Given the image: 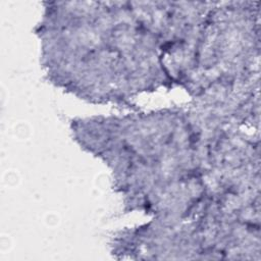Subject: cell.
Returning <instances> with one entry per match:
<instances>
[{
    "mask_svg": "<svg viewBox=\"0 0 261 261\" xmlns=\"http://www.w3.org/2000/svg\"><path fill=\"white\" fill-rule=\"evenodd\" d=\"M37 27L49 79L83 99L125 102L168 85L140 2L51 1Z\"/></svg>",
    "mask_w": 261,
    "mask_h": 261,
    "instance_id": "1",
    "label": "cell"
},
{
    "mask_svg": "<svg viewBox=\"0 0 261 261\" xmlns=\"http://www.w3.org/2000/svg\"><path fill=\"white\" fill-rule=\"evenodd\" d=\"M81 146L102 158L126 204L159 219L193 215L209 194V144L197 113L161 110L72 121Z\"/></svg>",
    "mask_w": 261,
    "mask_h": 261,
    "instance_id": "2",
    "label": "cell"
}]
</instances>
